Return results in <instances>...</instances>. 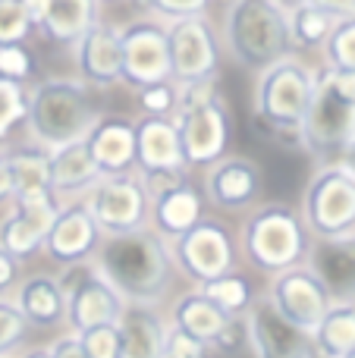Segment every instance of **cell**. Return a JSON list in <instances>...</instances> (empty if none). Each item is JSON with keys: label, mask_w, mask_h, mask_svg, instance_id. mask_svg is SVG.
<instances>
[{"label": "cell", "mask_w": 355, "mask_h": 358, "mask_svg": "<svg viewBox=\"0 0 355 358\" xmlns=\"http://www.w3.org/2000/svg\"><path fill=\"white\" fill-rule=\"evenodd\" d=\"M242 321L255 358H312V336L283 321L268 299H258Z\"/></svg>", "instance_id": "cell-18"}, {"label": "cell", "mask_w": 355, "mask_h": 358, "mask_svg": "<svg viewBox=\"0 0 355 358\" xmlns=\"http://www.w3.org/2000/svg\"><path fill=\"white\" fill-rule=\"evenodd\" d=\"M13 198V179H10V164H6V151L0 148V204H10Z\"/></svg>", "instance_id": "cell-45"}, {"label": "cell", "mask_w": 355, "mask_h": 358, "mask_svg": "<svg viewBox=\"0 0 355 358\" xmlns=\"http://www.w3.org/2000/svg\"><path fill=\"white\" fill-rule=\"evenodd\" d=\"M337 22L340 19H333L331 13L318 10L314 3H302V6H296V10L287 13V29H289L293 48H321Z\"/></svg>", "instance_id": "cell-32"}, {"label": "cell", "mask_w": 355, "mask_h": 358, "mask_svg": "<svg viewBox=\"0 0 355 358\" xmlns=\"http://www.w3.org/2000/svg\"><path fill=\"white\" fill-rule=\"evenodd\" d=\"M308 3H314L318 10L331 13L333 19H349V16H355V0H308Z\"/></svg>", "instance_id": "cell-44"}, {"label": "cell", "mask_w": 355, "mask_h": 358, "mask_svg": "<svg viewBox=\"0 0 355 358\" xmlns=\"http://www.w3.org/2000/svg\"><path fill=\"white\" fill-rule=\"evenodd\" d=\"M25 107H29V88L0 79V145L13 136L16 126L25 123Z\"/></svg>", "instance_id": "cell-34"}, {"label": "cell", "mask_w": 355, "mask_h": 358, "mask_svg": "<svg viewBox=\"0 0 355 358\" xmlns=\"http://www.w3.org/2000/svg\"><path fill=\"white\" fill-rule=\"evenodd\" d=\"M79 82L92 88H110L119 82V29L94 22L73 44Z\"/></svg>", "instance_id": "cell-23"}, {"label": "cell", "mask_w": 355, "mask_h": 358, "mask_svg": "<svg viewBox=\"0 0 355 358\" xmlns=\"http://www.w3.org/2000/svg\"><path fill=\"white\" fill-rule=\"evenodd\" d=\"M148 220L151 229L161 236L164 242H173L176 236H182L186 229H192L201 217H208V201L205 192L192 182L189 176H180L176 182H170L167 189H157L148 195Z\"/></svg>", "instance_id": "cell-19"}, {"label": "cell", "mask_w": 355, "mask_h": 358, "mask_svg": "<svg viewBox=\"0 0 355 358\" xmlns=\"http://www.w3.org/2000/svg\"><path fill=\"white\" fill-rule=\"evenodd\" d=\"M164 29H167V50H170V79L176 85L214 82L220 66V50L211 22L205 16H192V19L164 22Z\"/></svg>", "instance_id": "cell-12"}, {"label": "cell", "mask_w": 355, "mask_h": 358, "mask_svg": "<svg viewBox=\"0 0 355 358\" xmlns=\"http://www.w3.org/2000/svg\"><path fill=\"white\" fill-rule=\"evenodd\" d=\"M0 358H16V355H0Z\"/></svg>", "instance_id": "cell-50"}, {"label": "cell", "mask_w": 355, "mask_h": 358, "mask_svg": "<svg viewBox=\"0 0 355 358\" xmlns=\"http://www.w3.org/2000/svg\"><path fill=\"white\" fill-rule=\"evenodd\" d=\"M305 267L324 283L333 302H355V233L312 239Z\"/></svg>", "instance_id": "cell-21"}, {"label": "cell", "mask_w": 355, "mask_h": 358, "mask_svg": "<svg viewBox=\"0 0 355 358\" xmlns=\"http://www.w3.org/2000/svg\"><path fill=\"white\" fill-rule=\"evenodd\" d=\"M230 321L233 317L224 315V311H220L217 305L198 289V286L189 289V292H182V296L173 302V308H170V324H173L176 330H182V334L201 340L208 349L214 346V340L224 334Z\"/></svg>", "instance_id": "cell-28"}, {"label": "cell", "mask_w": 355, "mask_h": 358, "mask_svg": "<svg viewBox=\"0 0 355 358\" xmlns=\"http://www.w3.org/2000/svg\"><path fill=\"white\" fill-rule=\"evenodd\" d=\"M10 164L13 195H31V192H50V151L38 145L22 148H3Z\"/></svg>", "instance_id": "cell-30"}, {"label": "cell", "mask_w": 355, "mask_h": 358, "mask_svg": "<svg viewBox=\"0 0 355 358\" xmlns=\"http://www.w3.org/2000/svg\"><path fill=\"white\" fill-rule=\"evenodd\" d=\"M299 214L312 239H337L355 233V179L340 164L321 167L308 179Z\"/></svg>", "instance_id": "cell-9"}, {"label": "cell", "mask_w": 355, "mask_h": 358, "mask_svg": "<svg viewBox=\"0 0 355 358\" xmlns=\"http://www.w3.org/2000/svg\"><path fill=\"white\" fill-rule=\"evenodd\" d=\"M98 107L92 101L85 82L79 79H41L29 88L25 129L31 145L44 151H57L69 142H82L98 120Z\"/></svg>", "instance_id": "cell-2"}, {"label": "cell", "mask_w": 355, "mask_h": 358, "mask_svg": "<svg viewBox=\"0 0 355 358\" xmlns=\"http://www.w3.org/2000/svg\"><path fill=\"white\" fill-rule=\"evenodd\" d=\"M88 214L94 217L101 236H123L132 229L148 227V192L138 173L101 176L82 195Z\"/></svg>", "instance_id": "cell-11"}, {"label": "cell", "mask_w": 355, "mask_h": 358, "mask_svg": "<svg viewBox=\"0 0 355 358\" xmlns=\"http://www.w3.org/2000/svg\"><path fill=\"white\" fill-rule=\"evenodd\" d=\"M94 267L119 292L126 305H161L173 286V258L170 248L151 227L123 236H104L94 252Z\"/></svg>", "instance_id": "cell-1"}, {"label": "cell", "mask_w": 355, "mask_h": 358, "mask_svg": "<svg viewBox=\"0 0 355 358\" xmlns=\"http://www.w3.org/2000/svg\"><path fill=\"white\" fill-rule=\"evenodd\" d=\"M314 76L318 73L296 54L261 69L255 85V117L277 132H299L314 94Z\"/></svg>", "instance_id": "cell-7"}, {"label": "cell", "mask_w": 355, "mask_h": 358, "mask_svg": "<svg viewBox=\"0 0 355 358\" xmlns=\"http://www.w3.org/2000/svg\"><path fill=\"white\" fill-rule=\"evenodd\" d=\"M136 170L138 173H186L180 132L170 117L136 120Z\"/></svg>", "instance_id": "cell-22"}, {"label": "cell", "mask_w": 355, "mask_h": 358, "mask_svg": "<svg viewBox=\"0 0 355 358\" xmlns=\"http://www.w3.org/2000/svg\"><path fill=\"white\" fill-rule=\"evenodd\" d=\"M60 289L66 299V324L69 334H82L88 327H101V324H117L119 311H123V299L104 280V273L94 267V261H82V264L63 267Z\"/></svg>", "instance_id": "cell-10"}, {"label": "cell", "mask_w": 355, "mask_h": 358, "mask_svg": "<svg viewBox=\"0 0 355 358\" xmlns=\"http://www.w3.org/2000/svg\"><path fill=\"white\" fill-rule=\"evenodd\" d=\"M355 136V73H324L314 76V94L299 126V138L312 155H340Z\"/></svg>", "instance_id": "cell-6"}, {"label": "cell", "mask_w": 355, "mask_h": 358, "mask_svg": "<svg viewBox=\"0 0 355 358\" xmlns=\"http://www.w3.org/2000/svg\"><path fill=\"white\" fill-rule=\"evenodd\" d=\"M31 73H35V54L25 44H0V79L25 85Z\"/></svg>", "instance_id": "cell-37"}, {"label": "cell", "mask_w": 355, "mask_h": 358, "mask_svg": "<svg viewBox=\"0 0 355 358\" xmlns=\"http://www.w3.org/2000/svg\"><path fill=\"white\" fill-rule=\"evenodd\" d=\"M224 41L239 66L261 73L293 54L287 13L274 0H230L224 16Z\"/></svg>", "instance_id": "cell-4"}, {"label": "cell", "mask_w": 355, "mask_h": 358, "mask_svg": "<svg viewBox=\"0 0 355 358\" xmlns=\"http://www.w3.org/2000/svg\"><path fill=\"white\" fill-rule=\"evenodd\" d=\"M98 179H101V170L94 164V157L88 155L85 138L50 151V195L60 204L79 201Z\"/></svg>", "instance_id": "cell-25"}, {"label": "cell", "mask_w": 355, "mask_h": 358, "mask_svg": "<svg viewBox=\"0 0 355 358\" xmlns=\"http://www.w3.org/2000/svg\"><path fill=\"white\" fill-rule=\"evenodd\" d=\"M164 358H211V349L201 340L176 330L173 324L167 327V340H164Z\"/></svg>", "instance_id": "cell-41"}, {"label": "cell", "mask_w": 355, "mask_h": 358, "mask_svg": "<svg viewBox=\"0 0 355 358\" xmlns=\"http://www.w3.org/2000/svg\"><path fill=\"white\" fill-rule=\"evenodd\" d=\"M198 289L205 292V296L211 299V302L217 305L224 315H230V317H245L252 305L258 302L252 280L245 277V273H239V271L224 273V277L211 280V283H201Z\"/></svg>", "instance_id": "cell-31"}, {"label": "cell", "mask_w": 355, "mask_h": 358, "mask_svg": "<svg viewBox=\"0 0 355 358\" xmlns=\"http://www.w3.org/2000/svg\"><path fill=\"white\" fill-rule=\"evenodd\" d=\"M138 110L142 117H173L176 113V104H180V85L173 79H164V82H154L148 88H138Z\"/></svg>", "instance_id": "cell-35"}, {"label": "cell", "mask_w": 355, "mask_h": 358, "mask_svg": "<svg viewBox=\"0 0 355 358\" xmlns=\"http://www.w3.org/2000/svg\"><path fill=\"white\" fill-rule=\"evenodd\" d=\"M25 334H29V324L16 308V302L10 296L0 299V355H13V349L22 346Z\"/></svg>", "instance_id": "cell-38"}, {"label": "cell", "mask_w": 355, "mask_h": 358, "mask_svg": "<svg viewBox=\"0 0 355 358\" xmlns=\"http://www.w3.org/2000/svg\"><path fill=\"white\" fill-rule=\"evenodd\" d=\"M19 280H22V261L13 258L10 252L0 248V299L13 296V289L19 286Z\"/></svg>", "instance_id": "cell-42"}, {"label": "cell", "mask_w": 355, "mask_h": 358, "mask_svg": "<svg viewBox=\"0 0 355 358\" xmlns=\"http://www.w3.org/2000/svg\"><path fill=\"white\" fill-rule=\"evenodd\" d=\"M60 201L50 192H31V195H13L10 210L0 217V248L13 258L29 261L41 252L48 229L54 223Z\"/></svg>", "instance_id": "cell-14"}, {"label": "cell", "mask_w": 355, "mask_h": 358, "mask_svg": "<svg viewBox=\"0 0 355 358\" xmlns=\"http://www.w3.org/2000/svg\"><path fill=\"white\" fill-rule=\"evenodd\" d=\"M337 164H340V167H343L346 173H349V176L355 179V136L343 145V151L337 155Z\"/></svg>", "instance_id": "cell-46"}, {"label": "cell", "mask_w": 355, "mask_h": 358, "mask_svg": "<svg viewBox=\"0 0 355 358\" xmlns=\"http://www.w3.org/2000/svg\"><path fill=\"white\" fill-rule=\"evenodd\" d=\"M13 302L22 311L25 324L29 327H60L63 317H66V299H63L60 280L54 273H31L22 277L19 286L13 289Z\"/></svg>", "instance_id": "cell-26"}, {"label": "cell", "mask_w": 355, "mask_h": 358, "mask_svg": "<svg viewBox=\"0 0 355 358\" xmlns=\"http://www.w3.org/2000/svg\"><path fill=\"white\" fill-rule=\"evenodd\" d=\"M324 50V69L333 73H355V16L340 19L333 25V31L327 35V41L321 44Z\"/></svg>", "instance_id": "cell-33"}, {"label": "cell", "mask_w": 355, "mask_h": 358, "mask_svg": "<svg viewBox=\"0 0 355 358\" xmlns=\"http://www.w3.org/2000/svg\"><path fill=\"white\" fill-rule=\"evenodd\" d=\"M264 299L274 305V311L283 321H289L293 327L305 330V334H312V330L318 327V321L333 305L331 292L324 289V283H321L305 264L289 267V271H283V273H274Z\"/></svg>", "instance_id": "cell-15"}, {"label": "cell", "mask_w": 355, "mask_h": 358, "mask_svg": "<svg viewBox=\"0 0 355 358\" xmlns=\"http://www.w3.org/2000/svg\"><path fill=\"white\" fill-rule=\"evenodd\" d=\"M85 145L101 176L136 173V120L119 113H101L88 129Z\"/></svg>", "instance_id": "cell-20"}, {"label": "cell", "mask_w": 355, "mask_h": 358, "mask_svg": "<svg viewBox=\"0 0 355 358\" xmlns=\"http://www.w3.org/2000/svg\"><path fill=\"white\" fill-rule=\"evenodd\" d=\"M308 336L312 358H349L355 352V302H333Z\"/></svg>", "instance_id": "cell-29"}, {"label": "cell", "mask_w": 355, "mask_h": 358, "mask_svg": "<svg viewBox=\"0 0 355 358\" xmlns=\"http://www.w3.org/2000/svg\"><path fill=\"white\" fill-rule=\"evenodd\" d=\"M349 358H355V352H352V355H349Z\"/></svg>", "instance_id": "cell-51"}, {"label": "cell", "mask_w": 355, "mask_h": 358, "mask_svg": "<svg viewBox=\"0 0 355 358\" xmlns=\"http://www.w3.org/2000/svg\"><path fill=\"white\" fill-rule=\"evenodd\" d=\"M205 201L211 208L224 210V214H242V210L255 208L261 198V167L245 155H224L205 167Z\"/></svg>", "instance_id": "cell-16"}, {"label": "cell", "mask_w": 355, "mask_h": 358, "mask_svg": "<svg viewBox=\"0 0 355 358\" xmlns=\"http://www.w3.org/2000/svg\"><path fill=\"white\" fill-rule=\"evenodd\" d=\"M173 267L195 286L211 283V280L224 277V273L236 271L239 264V245L236 236L226 229V223L214 220V217H201L192 229L176 236L167 242Z\"/></svg>", "instance_id": "cell-8"}, {"label": "cell", "mask_w": 355, "mask_h": 358, "mask_svg": "<svg viewBox=\"0 0 355 358\" xmlns=\"http://www.w3.org/2000/svg\"><path fill=\"white\" fill-rule=\"evenodd\" d=\"M157 22H173V19L205 16L211 0H138Z\"/></svg>", "instance_id": "cell-40"}, {"label": "cell", "mask_w": 355, "mask_h": 358, "mask_svg": "<svg viewBox=\"0 0 355 358\" xmlns=\"http://www.w3.org/2000/svg\"><path fill=\"white\" fill-rule=\"evenodd\" d=\"M98 3H104V0H98Z\"/></svg>", "instance_id": "cell-52"}, {"label": "cell", "mask_w": 355, "mask_h": 358, "mask_svg": "<svg viewBox=\"0 0 355 358\" xmlns=\"http://www.w3.org/2000/svg\"><path fill=\"white\" fill-rule=\"evenodd\" d=\"M312 233L296 208L280 201L258 204L239 229V255L258 273H283L305 264Z\"/></svg>", "instance_id": "cell-3"}, {"label": "cell", "mask_w": 355, "mask_h": 358, "mask_svg": "<svg viewBox=\"0 0 355 358\" xmlns=\"http://www.w3.org/2000/svg\"><path fill=\"white\" fill-rule=\"evenodd\" d=\"M35 31L22 0H0V44H25Z\"/></svg>", "instance_id": "cell-36"}, {"label": "cell", "mask_w": 355, "mask_h": 358, "mask_svg": "<svg viewBox=\"0 0 355 358\" xmlns=\"http://www.w3.org/2000/svg\"><path fill=\"white\" fill-rule=\"evenodd\" d=\"M79 346L88 358H119V334L117 324H101V327H88L82 330Z\"/></svg>", "instance_id": "cell-39"}, {"label": "cell", "mask_w": 355, "mask_h": 358, "mask_svg": "<svg viewBox=\"0 0 355 358\" xmlns=\"http://www.w3.org/2000/svg\"><path fill=\"white\" fill-rule=\"evenodd\" d=\"M277 6H280L283 13H289V10H296V6H302V3H308V0H274Z\"/></svg>", "instance_id": "cell-49"}, {"label": "cell", "mask_w": 355, "mask_h": 358, "mask_svg": "<svg viewBox=\"0 0 355 358\" xmlns=\"http://www.w3.org/2000/svg\"><path fill=\"white\" fill-rule=\"evenodd\" d=\"M48 352H50V358H88L85 352H82V346H79V336L69 334V330L50 343Z\"/></svg>", "instance_id": "cell-43"}, {"label": "cell", "mask_w": 355, "mask_h": 358, "mask_svg": "<svg viewBox=\"0 0 355 358\" xmlns=\"http://www.w3.org/2000/svg\"><path fill=\"white\" fill-rule=\"evenodd\" d=\"M98 22V0H48L35 31L50 44L73 48Z\"/></svg>", "instance_id": "cell-27"}, {"label": "cell", "mask_w": 355, "mask_h": 358, "mask_svg": "<svg viewBox=\"0 0 355 358\" xmlns=\"http://www.w3.org/2000/svg\"><path fill=\"white\" fill-rule=\"evenodd\" d=\"M170 79L167 29L157 19H136L119 29V82L138 92Z\"/></svg>", "instance_id": "cell-13"}, {"label": "cell", "mask_w": 355, "mask_h": 358, "mask_svg": "<svg viewBox=\"0 0 355 358\" xmlns=\"http://www.w3.org/2000/svg\"><path fill=\"white\" fill-rule=\"evenodd\" d=\"M170 321L154 305H123L117 317L119 358H164Z\"/></svg>", "instance_id": "cell-24"}, {"label": "cell", "mask_w": 355, "mask_h": 358, "mask_svg": "<svg viewBox=\"0 0 355 358\" xmlns=\"http://www.w3.org/2000/svg\"><path fill=\"white\" fill-rule=\"evenodd\" d=\"M44 3H48V0H22L25 13H29V19H31V25H38V19H41V13H44Z\"/></svg>", "instance_id": "cell-47"}, {"label": "cell", "mask_w": 355, "mask_h": 358, "mask_svg": "<svg viewBox=\"0 0 355 358\" xmlns=\"http://www.w3.org/2000/svg\"><path fill=\"white\" fill-rule=\"evenodd\" d=\"M170 120H173L176 132H180V148H182L186 170L211 167L230 148V138H233L230 107L214 92V82L180 85V104H176V113Z\"/></svg>", "instance_id": "cell-5"}, {"label": "cell", "mask_w": 355, "mask_h": 358, "mask_svg": "<svg viewBox=\"0 0 355 358\" xmlns=\"http://www.w3.org/2000/svg\"><path fill=\"white\" fill-rule=\"evenodd\" d=\"M19 358H50V352H48V346H35V349H25Z\"/></svg>", "instance_id": "cell-48"}, {"label": "cell", "mask_w": 355, "mask_h": 358, "mask_svg": "<svg viewBox=\"0 0 355 358\" xmlns=\"http://www.w3.org/2000/svg\"><path fill=\"white\" fill-rule=\"evenodd\" d=\"M101 229L94 223V217L88 214L85 201H66L60 204L54 223L48 229V239H44L41 252L48 255L54 264L69 267V264H82V261H92L94 252L101 245Z\"/></svg>", "instance_id": "cell-17"}]
</instances>
